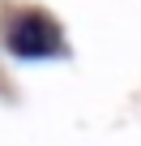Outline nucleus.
<instances>
[{
    "instance_id": "nucleus-1",
    "label": "nucleus",
    "mask_w": 141,
    "mask_h": 146,
    "mask_svg": "<svg viewBox=\"0 0 141 146\" xmlns=\"http://www.w3.org/2000/svg\"><path fill=\"white\" fill-rule=\"evenodd\" d=\"M9 47L17 56H51V52H60V30L43 13H22L9 30Z\"/></svg>"
}]
</instances>
